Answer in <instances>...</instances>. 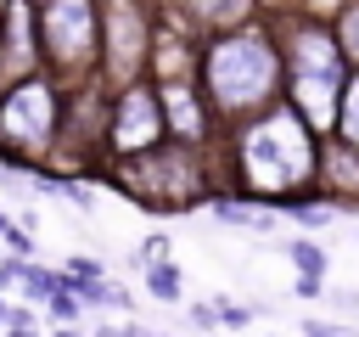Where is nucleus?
Segmentation results:
<instances>
[{
  "mask_svg": "<svg viewBox=\"0 0 359 337\" xmlns=\"http://www.w3.org/2000/svg\"><path fill=\"white\" fill-rule=\"evenodd\" d=\"M0 331H6V298H0Z\"/></svg>",
  "mask_w": 359,
  "mask_h": 337,
  "instance_id": "obj_25",
  "label": "nucleus"
},
{
  "mask_svg": "<svg viewBox=\"0 0 359 337\" xmlns=\"http://www.w3.org/2000/svg\"><path fill=\"white\" fill-rule=\"evenodd\" d=\"M0 236H6V242H11V247H17V253H22V258H28V253H34V236H28V230H17V225H6V230H0Z\"/></svg>",
  "mask_w": 359,
  "mask_h": 337,
  "instance_id": "obj_19",
  "label": "nucleus"
},
{
  "mask_svg": "<svg viewBox=\"0 0 359 337\" xmlns=\"http://www.w3.org/2000/svg\"><path fill=\"white\" fill-rule=\"evenodd\" d=\"M107 303H112V309H129V292H123V286H112V281H107Z\"/></svg>",
  "mask_w": 359,
  "mask_h": 337,
  "instance_id": "obj_24",
  "label": "nucleus"
},
{
  "mask_svg": "<svg viewBox=\"0 0 359 337\" xmlns=\"http://www.w3.org/2000/svg\"><path fill=\"white\" fill-rule=\"evenodd\" d=\"M303 331H309V337H331V331H342V326H331V320H303Z\"/></svg>",
  "mask_w": 359,
  "mask_h": 337,
  "instance_id": "obj_22",
  "label": "nucleus"
},
{
  "mask_svg": "<svg viewBox=\"0 0 359 337\" xmlns=\"http://www.w3.org/2000/svg\"><path fill=\"white\" fill-rule=\"evenodd\" d=\"M6 270H11V281H17L28 298H39V303H45V298L62 286V275H50V270H39V264H22V258H11Z\"/></svg>",
  "mask_w": 359,
  "mask_h": 337,
  "instance_id": "obj_13",
  "label": "nucleus"
},
{
  "mask_svg": "<svg viewBox=\"0 0 359 337\" xmlns=\"http://www.w3.org/2000/svg\"><path fill=\"white\" fill-rule=\"evenodd\" d=\"M236 157H241V185L252 197H275V202H303V185L320 168L314 129L297 107H269L264 118L247 112Z\"/></svg>",
  "mask_w": 359,
  "mask_h": 337,
  "instance_id": "obj_1",
  "label": "nucleus"
},
{
  "mask_svg": "<svg viewBox=\"0 0 359 337\" xmlns=\"http://www.w3.org/2000/svg\"><path fill=\"white\" fill-rule=\"evenodd\" d=\"M0 67L11 79L39 67V11L28 0H6V22H0Z\"/></svg>",
  "mask_w": 359,
  "mask_h": 337,
  "instance_id": "obj_8",
  "label": "nucleus"
},
{
  "mask_svg": "<svg viewBox=\"0 0 359 337\" xmlns=\"http://www.w3.org/2000/svg\"><path fill=\"white\" fill-rule=\"evenodd\" d=\"M213 315H219V326H236V331H241V326H252V303H236V298H219V303H213Z\"/></svg>",
  "mask_w": 359,
  "mask_h": 337,
  "instance_id": "obj_17",
  "label": "nucleus"
},
{
  "mask_svg": "<svg viewBox=\"0 0 359 337\" xmlns=\"http://www.w3.org/2000/svg\"><path fill=\"white\" fill-rule=\"evenodd\" d=\"M0 230H6V213H0Z\"/></svg>",
  "mask_w": 359,
  "mask_h": 337,
  "instance_id": "obj_26",
  "label": "nucleus"
},
{
  "mask_svg": "<svg viewBox=\"0 0 359 337\" xmlns=\"http://www.w3.org/2000/svg\"><path fill=\"white\" fill-rule=\"evenodd\" d=\"M163 135H168V124H163L157 84H140V79H129V84L118 90L112 112H107V152H118V157H135V152L157 146Z\"/></svg>",
  "mask_w": 359,
  "mask_h": 337,
  "instance_id": "obj_6",
  "label": "nucleus"
},
{
  "mask_svg": "<svg viewBox=\"0 0 359 337\" xmlns=\"http://www.w3.org/2000/svg\"><path fill=\"white\" fill-rule=\"evenodd\" d=\"M331 191H337V197H342V191L359 197V152H353L348 140L331 146Z\"/></svg>",
  "mask_w": 359,
  "mask_h": 337,
  "instance_id": "obj_12",
  "label": "nucleus"
},
{
  "mask_svg": "<svg viewBox=\"0 0 359 337\" xmlns=\"http://www.w3.org/2000/svg\"><path fill=\"white\" fill-rule=\"evenodd\" d=\"M146 56H151V22H146V11L135 0H107V11H101V67H107V79L129 84L146 67Z\"/></svg>",
  "mask_w": 359,
  "mask_h": 337,
  "instance_id": "obj_7",
  "label": "nucleus"
},
{
  "mask_svg": "<svg viewBox=\"0 0 359 337\" xmlns=\"http://www.w3.org/2000/svg\"><path fill=\"white\" fill-rule=\"evenodd\" d=\"M185 11L202 22V28H230L252 11V0H185Z\"/></svg>",
  "mask_w": 359,
  "mask_h": 337,
  "instance_id": "obj_10",
  "label": "nucleus"
},
{
  "mask_svg": "<svg viewBox=\"0 0 359 337\" xmlns=\"http://www.w3.org/2000/svg\"><path fill=\"white\" fill-rule=\"evenodd\" d=\"M6 331H34V315H28V303H6Z\"/></svg>",
  "mask_w": 359,
  "mask_h": 337,
  "instance_id": "obj_18",
  "label": "nucleus"
},
{
  "mask_svg": "<svg viewBox=\"0 0 359 337\" xmlns=\"http://www.w3.org/2000/svg\"><path fill=\"white\" fill-rule=\"evenodd\" d=\"M146 286H151V298L174 303V298H180V270L163 264V258H146Z\"/></svg>",
  "mask_w": 359,
  "mask_h": 337,
  "instance_id": "obj_14",
  "label": "nucleus"
},
{
  "mask_svg": "<svg viewBox=\"0 0 359 337\" xmlns=\"http://www.w3.org/2000/svg\"><path fill=\"white\" fill-rule=\"evenodd\" d=\"M297 292L303 298H320V275H297Z\"/></svg>",
  "mask_w": 359,
  "mask_h": 337,
  "instance_id": "obj_23",
  "label": "nucleus"
},
{
  "mask_svg": "<svg viewBox=\"0 0 359 337\" xmlns=\"http://www.w3.org/2000/svg\"><path fill=\"white\" fill-rule=\"evenodd\" d=\"M157 101H163V124L180 140H202L208 135V112H202V90L191 79H157Z\"/></svg>",
  "mask_w": 359,
  "mask_h": 337,
  "instance_id": "obj_9",
  "label": "nucleus"
},
{
  "mask_svg": "<svg viewBox=\"0 0 359 337\" xmlns=\"http://www.w3.org/2000/svg\"><path fill=\"white\" fill-rule=\"evenodd\" d=\"M191 326H202V331H213V326H219V315H213V303H196V309H191Z\"/></svg>",
  "mask_w": 359,
  "mask_h": 337,
  "instance_id": "obj_21",
  "label": "nucleus"
},
{
  "mask_svg": "<svg viewBox=\"0 0 359 337\" xmlns=\"http://www.w3.org/2000/svg\"><path fill=\"white\" fill-rule=\"evenodd\" d=\"M286 62H292V107L309 118V129H331L337 95H342V84H348V56H342L337 34H325V28H297Z\"/></svg>",
  "mask_w": 359,
  "mask_h": 337,
  "instance_id": "obj_3",
  "label": "nucleus"
},
{
  "mask_svg": "<svg viewBox=\"0 0 359 337\" xmlns=\"http://www.w3.org/2000/svg\"><path fill=\"white\" fill-rule=\"evenodd\" d=\"M140 258H168V236H146L140 242Z\"/></svg>",
  "mask_w": 359,
  "mask_h": 337,
  "instance_id": "obj_20",
  "label": "nucleus"
},
{
  "mask_svg": "<svg viewBox=\"0 0 359 337\" xmlns=\"http://www.w3.org/2000/svg\"><path fill=\"white\" fill-rule=\"evenodd\" d=\"M56 90L39 73H22L6 95H0V152L6 157H45L56 146Z\"/></svg>",
  "mask_w": 359,
  "mask_h": 337,
  "instance_id": "obj_4",
  "label": "nucleus"
},
{
  "mask_svg": "<svg viewBox=\"0 0 359 337\" xmlns=\"http://www.w3.org/2000/svg\"><path fill=\"white\" fill-rule=\"evenodd\" d=\"M337 45H342V56H348V62H359V6H348V11H342V22H337Z\"/></svg>",
  "mask_w": 359,
  "mask_h": 337,
  "instance_id": "obj_16",
  "label": "nucleus"
},
{
  "mask_svg": "<svg viewBox=\"0 0 359 337\" xmlns=\"http://www.w3.org/2000/svg\"><path fill=\"white\" fill-rule=\"evenodd\" d=\"M95 51H101V17L90 0H45L39 6V56L56 73L90 67Z\"/></svg>",
  "mask_w": 359,
  "mask_h": 337,
  "instance_id": "obj_5",
  "label": "nucleus"
},
{
  "mask_svg": "<svg viewBox=\"0 0 359 337\" xmlns=\"http://www.w3.org/2000/svg\"><path fill=\"white\" fill-rule=\"evenodd\" d=\"M196 62H202V95L224 118L264 112L280 95V51L264 28H230V34L208 39V51Z\"/></svg>",
  "mask_w": 359,
  "mask_h": 337,
  "instance_id": "obj_2",
  "label": "nucleus"
},
{
  "mask_svg": "<svg viewBox=\"0 0 359 337\" xmlns=\"http://www.w3.org/2000/svg\"><path fill=\"white\" fill-rule=\"evenodd\" d=\"M331 129H337V140H348V146L359 152V73H348V84H342V95H337Z\"/></svg>",
  "mask_w": 359,
  "mask_h": 337,
  "instance_id": "obj_11",
  "label": "nucleus"
},
{
  "mask_svg": "<svg viewBox=\"0 0 359 337\" xmlns=\"http://www.w3.org/2000/svg\"><path fill=\"white\" fill-rule=\"evenodd\" d=\"M286 258L297 264V275H325V264H331V258H325V247H314V242H303V236H297V242H286Z\"/></svg>",
  "mask_w": 359,
  "mask_h": 337,
  "instance_id": "obj_15",
  "label": "nucleus"
}]
</instances>
